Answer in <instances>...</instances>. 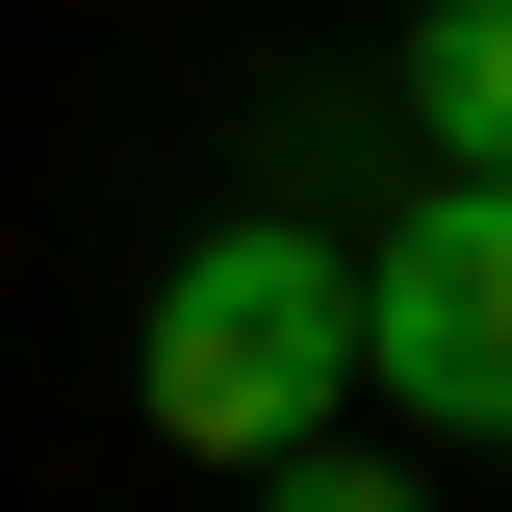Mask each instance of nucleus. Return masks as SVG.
Returning <instances> with one entry per match:
<instances>
[{"label":"nucleus","instance_id":"3","mask_svg":"<svg viewBox=\"0 0 512 512\" xmlns=\"http://www.w3.org/2000/svg\"><path fill=\"white\" fill-rule=\"evenodd\" d=\"M410 128H436V180H512V0L410 26Z\"/></svg>","mask_w":512,"mask_h":512},{"label":"nucleus","instance_id":"2","mask_svg":"<svg viewBox=\"0 0 512 512\" xmlns=\"http://www.w3.org/2000/svg\"><path fill=\"white\" fill-rule=\"evenodd\" d=\"M359 384L410 436H512V180H436L359 256Z\"/></svg>","mask_w":512,"mask_h":512},{"label":"nucleus","instance_id":"1","mask_svg":"<svg viewBox=\"0 0 512 512\" xmlns=\"http://www.w3.org/2000/svg\"><path fill=\"white\" fill-rule=\"evenodd\" d=\"M333 384H359V256H333V231L231 205V231H180V256H154L128 410H154L180 461H282V436H333Z\"/></svg>","mask_w":512,"mask_h":512},{"label":"nucleus","instance_id":"4","mask_svg":"<svg viewBox=\"0 0 512 512\" xmlns=\"http://www.w3.org/2000/svg\"><path fill=\"white\" fill-rule=\"evenodd\" d=\"M256 512H410V461H359V436H282V461H256Z\"/></svg>","mask_w":512,"mask_h":512}]
</instances>
